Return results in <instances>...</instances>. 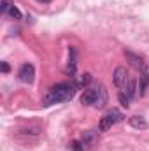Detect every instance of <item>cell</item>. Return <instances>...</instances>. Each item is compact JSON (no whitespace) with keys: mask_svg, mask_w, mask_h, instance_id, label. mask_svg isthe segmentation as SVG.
Returning a JSON list of instances; mask_svg holds the SVG:
<instances>
[{"mask_svg":"<svg viewBox=\"0 0 149 151\" xmlns=\"http://www.w3.org/2000/svg\"><path fill=\"white\" fill-rule=\"evenodd\" d=\"M37 2H42V4H49L51 0H37Z\"/></svg>","mask_w":149,"mask_h":151,"instance_id":"d6986e66","label":"cell"},{"mask_svg":"<svg viewBox=\"0 0 149 151\" xmlns=\"http://www.w3.org/2000/svg\"><path fill=\"white\" fill-rule=\"evenodd\" d=\"M149 86V70L144 67V69H140V77H139V86H137V90H139V95L142 97L144 93H146V90H148Z\"/></svg>","mask_w":149,"mask_h":151,"instance_id":"52a82bcc","label":"cell"},{"mask_svg":"<svg viewBox=\"0 0 149 151\" xmlns=\"http://www.w3.org/2000/svg\"><path fill=\"white\" fill-rule=\"evenodd\" d=\"M9 16H11L12 19H21V12H19V9L14 7V5H12V9L9 11Z\"/></svg>","mask_w":149,"mask_h":151,"instance_id":"2e32d148","label":"cell"},{"mask_svg":"<svg viewBox=\"0 0 149 151\" xmlns=\"http://www.w3.org/2000/svg\"><path fill=\"white\" fill-rule=\"evenodd\" d=\"M130 77H132V76H130V72H128L126 67H117V69L114 70V84H116L117 88H125V84L128 83Z\"/></svg>","mask_w":149,"mask_h":151,"instance_id":"5b68a950","label":"cell"},{"mask_svg":"<svg viewBox=\"0 0 149 151\" xmlns=\"http://www.w3.org/2000/svg\"><path fill=\"white\" fill-rule=\"evenodd\" d=\"M9 70H11V69H9V65H7L5 62H2V72H4V74H7Z\"/></svg>","mask_w":149,"mask_h":151,"instance_id":"ac0fdd59","label":"cell"},{"mask_svg":"<svg viewBox=\"0 0 149 151\" xmlns=\"http://www.w3.org/2000/svg\"><path fill=\"white\" fill-rule=\"evenodd\" d=\"M107 100H109V97H107V90H105L102 84H100V86H97V97H95L93 107H97V109H102V107H105Z\"/></svg>","mask_w":149,"mask_h":151,"instance_id":"8992f818","label":"cell"},{"mask_svg":"<svg viewBox=\"0 0 149 151\" xmlns=\"http://www.w3.org/2000/svg\"><path fill=\"white\" fill-rule=\"evenodd\" d=\"M123 91H125V93H126L130 99H133V97H135V93L139 91V90H137V81H135L133 77H130V79H128V83L125 84Z\"/></svg>","mask_w":149,"mask_h":151,"instance_id":"8fae6325","label":"cell"},{"mask_svg":"<svg viewBox=\"0 0 149 151\" xmlns=\"http://www.w3.org/2000/svg\"><path fill=\"white\" fill-rule=\"evenodd\" d=\"M128 123H130L132 128H137V130H144V128H148V121H146L142 116H132V118L128 119Z\"/></svg>","mask_w":149,"mask_h":151,"instance_id":"30bf717a","label":"cell"},{"mask_svg":"<svg viewBox=\"0 0 149 151\" xmlns=\"http://www.w3.org/2000/svg\"><path fill=\"white\" fill-rule=\"evenodd\" d=\"M125 56H126V60H128L135 69H144V60H142L139 55H133L132 51H125Z\"/></svg>","mask_w":149,"mask_h":151,"instance_id":"9c48e42d","label":"cell"},{"mask_svg":"<svg viewBox=\"0 0 149 151\" xmlns=\"http://www.w3.org/2000/svg\"><path fill=\"white\" fill-rule=\"evenodd\" d=\"M117 99H119V102H121V106H123V107H126V109L130 107V102H132V99H130V97H128L125 91H119Z\"/></svg>","mask_w":149,"mask_h":151,"instance_id":"5bb4252c","label":"cell"},{"mask_svg":"<svg viewBox=\"0 0 149 151\" xmlns=\"http://www.w3.org/2000/svg\"><path fill=\"white\" fill-rule=\"evenodd\" d=\"M70 150L72 151H84V148H82L81 141H72V142H70Z\"/></svg>","mask_w":149,"mask_h":151,"instance_id":"e0dca14e","label":"cell"},{"mask_svg":"<svg viewBox=\"0 0 149 151\" xmlns=\"http://www.w3.org/2000/svg\"><path fill=\"white\" fill-rule=\"evenodd\" d=\"M95 97H97V88H86L84 93L81 95V102H82V106H93Z\"/></svg>","mask_w":149,"mask_h":151,"instance_id":"ba28073f","label":"cell"},{"mask_svg":"<svg viewBox=\"0 0 149 151\" xmlns=\"http://www.w3.org/2000/svg\"><path fill=\"white\" fill-rule=\"evenodd\" d=\"M19 79L23 81V83H27V84H30V83H34V77H35V69H34V65L32 63H23L21 67H19Z\"/></svg>","mask_w":149,"mask_h":151,"instance_id":"277c9868","label":"cell"},{"mask_svg":"<svg viewBox=\"0 0 149 151\" xmlns=\"http://www.w3.org/2000/svg\"><path fill=\"white\" fill-rule=\"evenodd\" d=\"M75 88L74 83L69 84V83H60V84H54L49 93L42 99V104L44 106H53L56 102H65V100H72V97L75 95Z\"/></svg>","mask_w":149,"mask_h":151,"instance_id":"6da1fadb","label":"cell"},{"mask_svg":"<svg viewBox=\"0 0 149 151\" xmlns=\"http://www.w3.org/2000/svg\"><path fill=\"white\" fill-rule=\"evenodd\" d=\"M123 118H125V116H123V113H121L119 109H109V111L105 113V116L102 118V121H100V132H107V130H111L112 125L119 123Z\"/></svg>","mask_w":149,"mask_h":151,"instance_id":"7a4b0ae2","label":"cell"},{"mask_svg":"<svg viewBox=\"0 0 149 151\" xmlns=\"http://www.w3.org/2000/svg\"><path fill=\"white\" fill-rule=\"evenodd\" d=\"M75 58H77V53H75V47H70V58H69V67H67V72L70 76L75 74Z\"/></svg>","mask_w":149,"mask_h":151,"instance_id":"4fadbf2b","label":"cell"},{"mask_svg":"<svg viewBox=\"0 0 149 151\" xmlns=\"http://www.w3.org/2000/svg\"><path fill=\"white\" fill-rule=\"evenodd\" d=\"M11 9H12V2H11V0H2V4H0V11L9 14Z\"/></svg>","mask_w":149,"mask_h":151,"instance_id":"9a60e30c","label":"cell"},{"mask_svg":"<svg viewBox=\"0 0 149 151\" xmlns=\"http://www.w3.org/2000/svg\"><path fill=\"white\" fill-rule=\"evenodd\" d=\"M91 83V74H82V76H77L74 79V86L77 90H81V88H86L88 84Z\"/></svg>","mask_w":149,"mask_h":151,"instance_id":"7c38bea8","label":"cell"},{"mask_svg":"<svg viewBox=\"0 0 149 151\" xmlns=\"http://www.w3.org/2000/svg\"><path fill=\"white\" fill-rule=\"evenodd\" d=\"M81 144H82L84 151H93L98 146V134H97L95 130H86V132H82V135H81Z\"/></svg>","mask_w":149,"mask_h":151,"instance_id":"3957f363","label":"cell"}]
</instances>
